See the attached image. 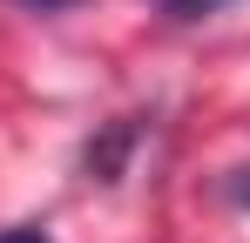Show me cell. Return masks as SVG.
Returning <instances> with one entry per match:
<instances>
[{"mask_svg":"<svg viewBox=\"0 0 250 243\" xmlns=\"http://www.w3.org/2000/svg\"><path fill=\"white\" fill-rule=\"evenodd\" d=\"M135 142H142V115L108 122V128L82 149V169L95 176V182H122V162H128V149H135Z\"/></svg>","mask_w":250,"mask_h":243,"instance_id":"1","label":"cell"},{"mask_svg":"<svg viewBox=\"0 0 250 243\" xmlns=\"http://www.w3.org/2000/svg\"><path fill=\"white\" fill-rule=\"evenodd\" d=\"M163 7L176 14V20H203V14H216L223 0H163Z\"/></svg>","mask_w":250,"mask_h":243,"instance_id":"3","label":"cell"},{"mask_svg":"<svg viewBox=\"0 0 250 243\" xmlns=\"http://www.w3.org/2000/svg\"><path fill=\"white\" fill-rule=\"evenodd\" d=\"M0 243H54V237H47L41 223H14V230H0Z\"/></svg>","mask_w":250,"mask_h":243,"instance_id":"4","label":"cell"},{"mask_svg":"<svg viewBox=\"0 0 250 243\" xmlns=\"http://www.w3.org/2000/svg\"><path fill=\"white\" fill-rule=\"evenodd\" d=\"M223 196L237 202V209H250V162H237V169L223 176Z\"/></svg>","mask_w":250,"mask_h":243,"instance_id":"2","label":"cell"},{"mask_svg":"<svg viewBox=\"0 0 250 243\" xmlns=\"http://www.w3.org/2000/svg\"><path fill=\"white\" fill-rule=\"evenodd\" d=\"M21 7H41V14H61V7H82V0H21Z\"/></svg>","mask_w":250,"mask_h":243,"instance_id":"5","label":"cell"}]
</instances>
